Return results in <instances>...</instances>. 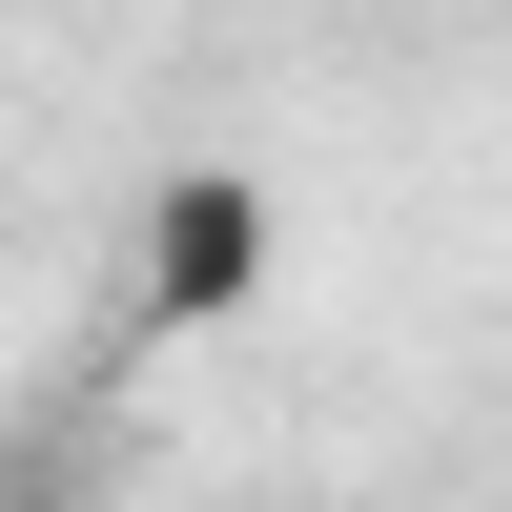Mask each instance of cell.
<instances>
[{
  "instance_id": "1",
  "label": "cell",
  "mask_w": 512,
  "mask_h": 512,
  "mask_svg": "<svg viewBox=\"0 0 512 512\" xmlns=\"http://www.w3.org/2000/svg\"><path fill=\"white\" fill-rule=\"evenodd\" d=\"M144 308H164V328L267 308V185H246V164H185V185L144 205Z\"/></svg>"
}]
</instances>
